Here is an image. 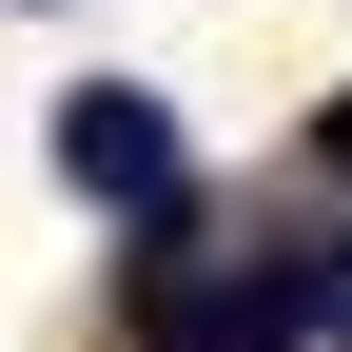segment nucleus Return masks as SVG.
<instances>
[{"mask_svg": "<svg viewBox=\"0 0 352 352\" xmlns=\"http://www.w3.org/2000/svg\"><path fill=\"white\" fill-rule=\"evenodd\" d=\"M138 352H314L294 254H196V215H138Z\"/></svg>", "mask_w": 352, "mask_h": 352, "instance_id": "nucleus-1", "label": "nucleus"}, {"mask_svg": "<svg viewBox=\"0 0 352 352\" xmlns=\"http://www.w3.org/2000/svg\"><path fill=\"white\" fill-rule=\"evenodd\" d=\"M59 176H78L98 215H196V138H176V98H138V78L59 98Z\"/></svg>", "mask_w": 352, "mask_h": 352, "instance_id": "nucleus-2", "label": "nucleus"}, {"mask_svg": "<svg viewBox=\"0 0 352 352\" xmlns=\"http://www.w3.org/2000/svg\"><path fill=\"white\" fill-rule=\"evenodd\" d=\"M294 294H314V333L352 352V235H314V254H294Z\"/></svg>", "mask_w": 352, "mask_h": 352, "instance_id": "nucleus-3", "label": "nucleus"}, {"mask_svg": "<svg viewBox=\"0 0 352 352\" xmlns=\"http://www.w3.org/2000/svg\"><path fill=\"white\" fill-rule=\"evenodd\" d=\"M314 176H333V196H352V98H333V118H314Z\"/></svg>", "mask_w": 352, "mask_h": 352, "instance_id": "nucleus-4", "label": "nucleus"}]
</instances>
